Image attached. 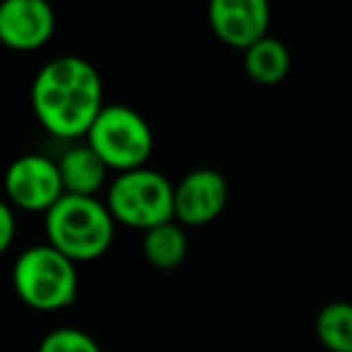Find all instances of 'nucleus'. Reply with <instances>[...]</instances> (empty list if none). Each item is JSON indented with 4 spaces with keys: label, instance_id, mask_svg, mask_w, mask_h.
Wrapping results in <instances>:
<instances>
[{
    "label": "nucleus",
    "instance_id": "9b49d317",
    "mask_svg": "<svg viewBox=\"0 0 352 352\" xmlns=\"http://www.w3.org/2000/svg\"><path fill=\"white\" fill-rule=\"evenodd\" d=\"M289 51L278 36H263L244 51V70L258 85H278L289 73Z\"/></svg>",
    "mask_w": 352,
    "mask_h": 352
},
{
    "label": "nucleus",
    "instance_id": "2eb2a0df",
    "mask_svg": "<svg viewBox=\"0 0 352 352\" xmlns=\"http://www.w3.org/2000/svg\"><path fill=\"white\" fill-rule=\"evenodd\" d=\"M17 234V217H15V208L8 201L0 198V256L6 254L12 246Z\"/></svg>",
    "mask_w": 352,
    "mask_h": 352
},
{
    "label": "nucleus",
    "instance_id": "4468645a",
    "mask_svg": "<svg viewBox=\"0 0 352 352\" xmlns=\"http://www.w3.org/2000/svg\"><path fill=\"white\" fill-rule=\"evenodd\" d=\"M36 352H102V347L89 333L75 326H63L46 333Z\"/></svg>",
    "mask_w": 352,
    "mask_h": 352
},
{
    "label": "nucleus",
    "instance_id": "0eeeda50",
    "mask_svg": "<svg viewBox=\"0 0 352 352\" xmlns=\"http://www.w3.org/2000/svg\"><path fill=\"white\" fill-rule=\"evenodd\" d=\"M230 198L225 176L217 169H193L174 186V222L201 227L222 215Z\"/></svg>",
    "mask_w": 352,
    "mask_h": 352
},
{
    "label": "nucleus",
    "instance_id": "f03ea898",
    "mask_svg": "<svg viewBox=\"0 0 352 352\" xmlns=\"http://www.w3.org/2000/svg\"><path fill=\"white\" fill-rule=\"evenodd\" d=\"M113 217L99 198L60 196L44 212L46 244L73 263L94 261L109 251L113 241Z\"/></svg>",
    "mask_w": 352,
    "mask_h": 352
},
{
    "label": "nucleus",
    "instance_id": "39448f33",
    "mask_svg": "<svg viewBox=\"0 0 352 352\" xmlns=\"http://www.w3.org/2000/svg\"><path fill=\"white\" fill-rule=\"evenodd\" d=\"M104 206L113 222L145 232L174 220V186L160 171L140 166L116 174Z\"/></svg>",
    "mask_w": 352,
    "mask_h": 352
},
{
    "label": "nucleus",
    "instance_id": "ddd939ff",
    "mask_svg": "<svg viewBox=\"0 0 352 352\" xmlns=\"http://www.w3.org/2000/svg\"><path fill=\"white\" fill-rule=\"evenodd\" d=\"M316 338L328 352H352V304H326L316 314Z\"/></svg>",
    "mask_w": 352,
    "mask_h": 352
},
{
    "label": "nucleus",
    "instance_id": "f8f14e48",
    "mask_svg": "<svg viewBox=\"0 0 352 352\" xmlns=\"http://www.w3.org/2000/svg\"><path fill=\"white\" fill-rule=\"evenodd\" d=\"M142 254H145L147 263L155 265L157 270H174L176 265H182L188 254V239L184 227L171 220L145 230Z\"/></svg>",
    "mask_w": 352,
    "mask_h": 352
},
{
    "label": "nucleus",
    "instance_id": "9d476101",
    "mask_svg": "<svg viewBox=\"0 0 352 352\" xmlns=\"http://www.w3.org/2000/svg\"><path fill=\"white\" fill-rule=\"evenodd\" d=\"M65 196L97 198V193L107 184L109 169L97 155L87 147V142H75L56 160Z\"/></svg>",
    "mask_w": 352,
    "mask_h": 352
},
{
    "label": "nucleus",
    "instance_id": "20e7f679",
    "mask_svg": "<svg viewBox=\"0 0 352 352\" xmlns=\"http://www.w3.org/2000/svg\"><path fill=\"white\" fill-rule=\"evenodd\" d=\"M87 147L107 164L109 171H133L145 166L152 155L150 123L135 109L123 104H104L102 111L85 133Z\"/></svg>",
    "mask_w": 352,
    "mask_h": 352
},
{
    "label": "nucleus",
    "instance_id": "f257e3e1",
    "mask_svg": "<svg viewBox=\"0 0 352 352\" xmlns=\"http://www.w3.org/2000/svg\"><path fill=\"white\" fill-rule=\"evenodd\" d=\"M30 97L36 121L46 133L60 140H78L102 111L104 85L87 58L58 56L39 68Z\"/></svg>",
    "mask_w": 352,
    "mask_h": 352
},
{
    "label": "nucleus",
    "instance_id": "7ed1b4c3",
    "mask_svg": "<svg viewBox=\"0 0 352 352\" xmlns=\"http://www.w3.org/2000/svg\"><path fill=\"white\" fill-rule=\"evenodd\" d=\"M17 297L36 311H58L78 297V268L49 244L25 249L12 265Z\"/></svg>",
    "mask_w": 352,
    "mask_h": 352
},
{
    "label": "nucleus",
    "instance_id": "1a4fd4ad",
    "mask_svg": "<svg viewBox=\"0 0 352 352\" xmlns=\"http://www.w3.org/2000/svg\"><path fill=\"white\" fill-rule=\"evenodd\" d=\"M56 15L46 0L0 3V44L12 51H36L51 41Z\"/></svg>",
    "mask_w": 352,
    "mask_h": 352
},
{
    "label": "nucleus",
    "instance_id": "423d86ee",
    "mask_svg": "<svg viewBox=\"0 0 352 352\" xmlns=\"http://www.w3.org/2000/svg\"><path fill=\"white\" fill-rule=\"evenodd\" d=\"M6 198L25 212H46L63 196V184L56 160L46 155H22L8 166L3 179Z\"/></svg>",
    "mask_w": 352,
    "mask_h": 352
},
{
    "label": "nucleus",
    "instance_id": "6e6552de",
    "mask_svg": "<svg viewBox=\"0 0 352 352\" xmlns=\"http://www.w3.org/2000/svg\"><path fill=\"white\" fill-rule=\"evenodd\" d=\"M208 22L222 44L246 51L268 36L270 8L265 0H212Z\"/></svg>",
    "mask_w": 352,
    "mask_h": 352
}]
</instances>
